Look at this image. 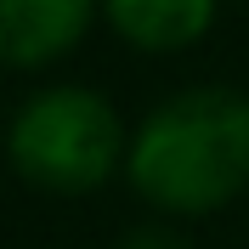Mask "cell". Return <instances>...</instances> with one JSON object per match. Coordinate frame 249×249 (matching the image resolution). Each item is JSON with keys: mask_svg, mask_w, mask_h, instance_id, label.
Wrapping results in <instances>:
<instances>
[{"mask_svg": "<svg viewBox=\"0 0 249 249\" xmlns=\"http://www.w3.org/2000/svg\"><path fill=\"white\" fill-rule=\"evenodd\" d=\"M124 147H130V124L119 119V108L96 85L74 79L23 96L0 130V153L17 170V181L51 198H85L124 176Z\"/></svg>", "mask_w": 249, "mask_h": 249, "instance_id": "cell-2", "label": "cell"}, {"mask_svg": "<svg viewBox=\"0 0 249 249\" xmlns=\"http://www.w3.org/2000/svg\"><path fill=\"white\" fill-rule=\"evenodd\" d=\"M113 249H198V244H193V238H187L176 221L153 215V221H136V227H124Z\"/></svg>", "mask_w": 249, "mask_h": 249, "instance_id": "cell-5", "label": "cell"}, {"mask_svg": "<svg viewBox=\"0 0 249 249\" xmlns=\"http://www.w3.org/2000/svg\"><path fill=\"white\" fill-rule=\"evenodd\" d=\"M96 0H0V74L51 68L91 34Z\"/></svg>", "mask_w": 249, "mask_h": 249, "instance_id": "cell-3", "label": "cell"}, {"mask_svg": "<svg viewBox=\"0 0 249 249\" xmlns=\"http://www.w3.org/2000/svg\"><path fill=\"white\" fill-rule=\"evenodd\" d=\"M96 17L130 51L170 57V51L198 46L204 34L215 29L221 0H96Z\"/></svg>", "mask_w": 249, "mask_h": 249, "instance_id": "cell-4", "label": "cell"}, {"mask_svg": "<svg viewBox=\"0 0 249 249\" xmlns=\"http://www.w3.org/2000/svg\"><path fill=\"white\" fill-rule=\"evenodd\" d=\"M124 181L153 215L204 221L249 193V91L187 85L142 113L124 147Z\"/></svg>", "mask_w": 249, "mask_h": 249, "instance_id": "cell-1", "label": "cell"}]
</instances>
